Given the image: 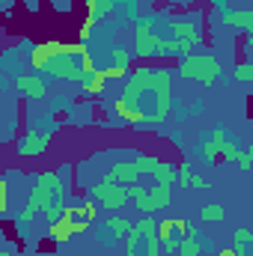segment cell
Returning a JSON list of instances; mask_svg holds the SVG:
<instances>
[{
	"label": "cell",
	"mask_w": 253,
	"mask_h": 256,
	"mask_svg": "<svg viewBox=\"0 0 253 256\" xmlns=\"http://www.w3.org/2000/svg\"><path fill=\"white\" fill-rule=\"evenodd\" d=\"M238 158H242V149H238V143L226 140V143H224V149H220V161H238Z\"/></svg>",
	"instance_id": "cell-22"
},
{
	"label": "cell",
	"mask_w": 253,
	"mask_h": 256,
	"mask_svg": "<svg viewBox=\"0 0 253 256\" xmlns=\"http://www.w3.org/2000/svg\"><path fill=\"white\" fill-rule=\"evenodd\" d=\"M248 54H250V60H253V33L248 36Z\"/></svg>",
	"instance_id": "cell-36"
},
{
	"label": "cell",
	"mask_w": 253,
	"mask_h": 256,
	"mask_svg": "<svg viewBox=\"0 0 253 256\" xmlns=\"http://www.w3.org/2000/svg\"><path fill=\"white\" fill-rule=\"evenodd\" d=\"M86 200H92V202L98 200V202H102L110 214H116V212H122L128 202H131V194H128L126 185H120V182L108 173V176H104V179H102V182L90 191V196H86Z\"/></svg>",
	"instance_id": "cell-5"
},
{
	"label": "cell",
	"mask_w": 253,
	"mask_h": 256,
	"mask_svg": "<svg viewBox=\"0 0 253 256\" xmlns=\"http://www.w3.org/2000/svg\"><path fill=\"white\" fill-rule=\"evenodd\" d=\"M110 176H114V179H116L120 185L131 188V185H137V179H140L143 173H140L137 161H116V164L110 167Z\"/></svg>",
	"instance_id": "cell-11"
},
{
	"label": "cell",
	"mask_w": 253,
	"mask_h": 256,
	"mask_svg": "<svg viewBox=\"0 0 253 256\" xmlns=\"http://www.w3.org/2000/svg\"><path fill=\"white\" fill-rule=\"evenodd\" d=\"M104 74H108V80H128V68H120V66H110V68H104Z\"/></svg>",
	"instance_id": "cell-25"
},
{
	"label": "cell",
	"mask_w": 253,
	"mask_h": 256,
	"mask_svg": "<svg viewBox=\"0 0 253 256\" xmlns=\"http://www.w3.org/2000/svg\"><path fill=\"white\" fill-rule=\"evenodd\" d=\"M84 6H86V18H92V21H104L116 9L114 0H84Z\"/></svg>",
	"instance_id": "cell-15"
},
{
	"label": "cell",
	"mask_w": 253,
	"mask_h": 256,
	"mask_svg": "<svg viewBox=\"0 0 253 256\" xmlns=\"http://www.w3.org/2000/svg\"><path fill=\"white\" fill-rule=\"evenodd\" d=\"M0 256H9V254H0Z\"/></svg>",
	"instance_id": "cell-38"
},
{
	"label": "cell",
	"mask_w": 253,
	"mask_h": 256,
	"mask_svg": "<svg viewBox=\"0 0 253 256\" xmlns=\"http://www.w3.org/2000/svg\"><path fill=\"white\" fill-rule=\"evenodd\" d=\"M72 218L63 214L60 220H54V224H48V238L54 242V244H66V242H72Z\"/></svg>",
	"instance_id": "cell-12"
},
{
	"label": "cell",
	"mask_w": 253,
	"mask_h": 256,
	"mask_svg": "<svg viewBox=\"0 0 253 256\" xmlns=\"http://www.w3.org/2000/svg\"><path fill=\"white\" fill-rule=\"evenodd\" d=\"M176 236H179V238H196V230L190 226V220L176 218Z\"/></svg>",
	"instance_id": "cell-24"
},
{
	"label": "cell",
	"mask_w": 253,
	"mask_h": 256,
	"mask_svg": "<svg viewBox=\"0 0 253 256\" xmlns=\"http://www.w3.org/2000/svg\"><path fill=\"white\" fill-rule=\"evenodd\" d=\"M200 218H202L206 224H220V220L226 218V208H224L220 202H208V206L200 208Z\"/></svg>",
	"instance_id": "cell-17"
},
{
	"label": "cell",
	"mask_w": 253,
	"mask_h": 256,
	"mask_svg": "<svg viewBox=\"0 0 253 256\" xmlns=\"http://www.w3.org/2000/svg\"><path fill=\"white\" fill-rule=\"evenodd\" d=\"M48 146H51V134H45V131H27V134L18 137L15 155L18 158H39Z\"/></svg>",
	"instance_id": "cell-7"
},
{
	"label": "cell",
	"mask_w": 253,
	"mask_h": 256,
	"mask_svg": "<svg viewBox=\"0 0 253 256\" xmlns=\"http://www.w3.org/2000/svg\"><path fill=\"white\" fill-rule=\"evenodd\" d=\"M236 244H253V230H244V226H238L236 230Z\"/></svg>",
	"instance_id": "cell-27"
},
{
	"label": "cell",
	"mask_w": 253,
	"mask_h": 256,
	"mask_svg": "<svg viewBox=\"0 0 253 256\" xmlns=\"http://www.w3.org/2000/svg\"><path fill=\"white\" fill-rule=\"evenodd\" d=\"M90 224H92V220H86V218H72V232H74V236H80V232H86V230H90Z\"/></svg>",
	"instance_id": "cell-30"
},
{
	"label": "cell",
	"mask_w": 253,
	"mask_h": 256,
	"mask_svg": "<svg viewBox=\"0 0 253 256\" xmlns=\"http://www.w3.org/2000/svg\"><path fill=\"white\" fill-rule=\"evenodd\" d=\"M152 27H155V21L146 18V21H140L137 30H134V57H137V60H149V57H155L158 48H161V36H155Z\"/></svg>",
	"instance_id": "cell-6"
},
{
	"label": "cell",
	"mask_w": 253,
	"mask_h": 256,
	"mask_svg": "<svg viewBox=\"0 0 253 256\" xmlns=\"http://www.w3.org/2000/svg\"><path fill=\"white\" fill-rule=\"evenodd\" d=\"M104 226L114 232V236H120V238H126L128 232H131V226H134V220H128L122 214H110L108 220H104Z\"/></svg>",
	"instance_id": "cell-16"
},
{
	"label": "cell",
	"mask_w": 253,
	"mask_h": 256,
	"mask_svg": "<svg viewBox=\"0 0 253 256\" xmlns=\"http://www.w3.org/2000/svg\"><path fill=\"white\" fill-rule=\"evenodd\" d=\"M238 167H242V170H253V146H248V149H242Z\"/></svg>",
	"instance_id": "cell-28"
},
{
	"label": "cell",
	"mask_w": 253,
	"mask_h": 256,
	"mask_svg": "<svg viewBox=\"0 0 253 256\" xmlns=\"http://www.w3.org/2000/svg\"><path fill=\"white\" fill-rule=\"evenodd\" d=\"M9 212V182L3 179L0 182V214H6Z\"/></svg>",
	"instance_id": "cell-26"
},
{
	"label": "cell",
	"mask_w": 253,
	"mask_h": 256,
	"mask_svg": "<svg viewBox=\"0 0 253 256\" xmlns=\"http://www.w3.org/2000/svg\"><path fill=\"white\" fill-rule=\"evenodd\" d=\"M131 202L137 206L140 214H155V212H164L170 202H173V188L170 185H155V188H143V185H131Z\"/></svg>",
	"instance_id": "cell-4"
},
{
	"label": "cell",
	"mask_w": 253,
	"mask_h": 256,
	"mask_svg": "<svg viewBox=\"0 0 253 256\" xmlns=\"http://www.w3.org/2000/svg\"><path fill=\"white\" fill-rule=\"evenodd\" d=\"M161 238H158V220L143 214V220H134L131 232L126 236V256H161Z\"/></svg>",
	"instance_id": "cell-2"
},
{
	"label": "cell",
	"mask_w": 253,
	"mask_h": 256,
	"mask_svg": "<svg viewBox=\"0 0 253 256\" xmlns=\"http://www.w3.org/2000/svg\"><path fill=\"white\" fill-rule=\"evenodd\" d=\"M96 256H108V254H96Z\"/></svg>",
	"instance_id": "cell-37"
},
{
	"label": "cell",
	"mask_w": 253,
	"mask_h": 256,
	"mask_svg": "<svg viewBox=\"0 0 253 256\" xmlns=\"http://www.w3.org/2000/svg\"><path fill=\"white\" fill-rule=\"evenodd\" d=\"M92 27H96V21H92V18H86V21L80 24V33H78V36H80V42H86V39L92 36Z\"/></svg>",
	"instance_id": "cell-31"
},
{
	"label": "cell",
	"mask_w": 253,
	"mask_h": 256,
	"mask_svg": "<svg viewBox=\"0 0 253 256\" xmlns=\"http://www.w3.org/2000/svg\"><path fill=\"white\" fill-rule=\"evenodd\" d=\"M167 30H170L173 39H185V42H194V45L202 42V36H200V24L190 21V18H176V21H170Z\"/></svg>",
	"instance_id": "cell-10"
},
{
	"label": "cell",
	"mask_w": 253,
	"mask_h": 256,
	"mask_svg": "<svg viewBox=\"0 0 253 256\" xmlns=\"http://www.w3.org/2000/svg\"><path fill=\"white\" fill-rule=\"evenodd\" d=\"M36 214H45L48 224L60 220L66 214V202H63V182L57 173H39L33 191L27 196V206L21 208V214L15 218L18 224H30Z\"/></svg>",
	"instance_id": "cell-1"
},
{
	"label": "cell",
	"mask_w": 253,
	"mask_h": 256,
	"mask_svg": "<svg viewBox=\"0 0 253 256\" xmlns=\"http://www.w3.org/2000/svg\"><path fill=\"white\" fill-rule=\"evenodd\" d=\"M15 90L24 96V98H45V92H48V84L39 78V74H21V78H15Z\"/></svg>",
	"instance_id": "cell-8"
},
{
	"label": "cell",
	"mask_w": 253,
	"mask_h": 256,
	"mask_svg": "<svg viewBox=\"0 0 253 256\" xmlns=\"http://www.w3.org/2000/svg\"><path fill=\"white\" fill-rule=\"evenodd\" d=\"M224 143H226V134H224V128H214L206 140H202V146H200V152H202V161L206 164H218L220 161V149H224Z\"/></svg>",
	"instance_id": "cell-9"
},
{
	"label": "cell",
	"mask_w": 253,
	"mask_h": 256,
	"mask_svg": "<svg viewBox=\"0 0 253 256\" xmlns=\"http://www.w3.org/2000/svg\"><path fill=\"white\" fill-rule=\"evenodd\" d=\"M190 188H196V191H206V188H208V179H202V176H194V179H190Z\"/></svg>",
	"instance_id": "cell-33"
},
{
	"label": "cell",
	"mask_w": 253,
	"mask_h": 256,
	"mask_svg": "<svg viewBox=\"0 0 253 256\" xmlns=\"http://www.w3.org/2000/svg\"><path fill=\"white\" fill-rule=\"evenodd\" d=\"M179 74L188 80H200V84H214L224 74V66L212 54H185L179 57Z\"/></svg>",
	"instance_id": "cell-3"
},
{
	"label": "cell",
	"mask_w": 253,
	"mask_h": 256,
	"mask_svg": "<svg viewBox=\"0 0 253 256\" xmlns=\"http://www.w3.org/2000/svg\"><path fill=\"white\" fill-rule=\"evenodd\" d=\"M152 179H155V185H179V164H173V161H161L158 164V170L152 173Z\"/></svg>",
	"instance_id": "cell-14"
},
{
	"label": "cell",
	"mask_w": 253,
	"mask_h": 256,
	"mask_svg": "<svg viewBox=\"0 0 253 256\" xmlns=\"http://www.w3.org/2000/svg\"><path fill=\"white\" fill-rule=\"evenodd\" d=\"M224 24L226 27H238L248 36L253 33V9H238V12H224Z\"/></svg>",
	"instance_id": "cell-13"
},
{
	"label": "cell",
	"mask_w": 253,
	"mask_h": 256,
	"mask_svg": "<svg viewBox=\"0 0 253 256\" xmlns=\"http://www.w3.org/2000/svg\"><path fill=\"white\" fill-rule=\"evenodd\" d=\"M66 108H68V98H63V96H60V98L54 102V110H66Z\"/></svg>",
	"instance_id": "cell-34"
},
{
	"label": "cell",
	"mask_w": 253,
	"mask_h": 256,
	"mask_svg": "<svg viewBox=\"0 0 253 256\" xmlns=\"http://www.w3.org/2000/svg\"><path fill=\"white\" fill-rule=\"evenodd\" d=\"M158 238L167 242V238H176V218H167V220H158ZM182 242V238H179Z\"/></svg>",
	"instance_id": "cell-21"
},
{
	"label": "cell",
	"mask_w": 253,
	"mask_h": 256,
	"mask_svg": "<svg viewBox=\"0 0 253 256\" xmlns=\"http://www.w3.org/2000/svg\"><path fill=\"white\" fill-rule=\"evenodd\" d=\"M190 179H194L190 167H179V185H185V188H190Z\"/></svg>",
	"instance_id": "cell-32"
},
{
	"label": "cell",
	"mask_w": 253,
	"mask_h": 256,
	"mask_svg": "<svg viewBox=\"0 0 253 256\" xmlns=\"http://www.w3.org/2000/svg\"><path fill=\"white\" fill-rule=\"evenodd\" d=\"M218 256H238L236 248H224V250H218Z\"/></svg>",
	"instance_id": "cell-35"
},
{
	"label": "cell",
	"mask_w": 253,
	"mask_h": 256,
	"mask_svg": "<svg viewBox=\"0 0 253 256\" xmlns=\"http://www.w3.org/2000/svg\"><path fill=\"white\" fill-rule=\"evenodd\" d=\"M110 60H114V66H120V68H128V72H131V63H134L137 57H134V51H128V48H116V51L110 54Z\"/></svg>",
	"instance_id": "cell-19"
},
{
	"label": "cell",
	"mask_w": 253,
	"mask_h": 256,
	"mask_svg": "<svg viewBox=\"0 0 253 256\" xmlns=\"http://www.w3.org/2000/svg\"><path fill=\"white\" fill-rule=\"evenodd\" d=\"M134 161H137V167H140V173H143V176H152L164 158H158V155H140V158H134Z\"/></svg>",
	"instance_id": "cell-18"
},
{
	"label": "cell",
	"mask_w": 253,
	"mask_h": 256,
	"mask_svg": "<svg viewBox=\"0 0 253 256\" xmlns=\"http://www.w3.org/2000/svg\"><path fill=\"white\" fill-rule=\"evenodd\" d=\"M78 214H80V218H86V220H96V202H92V200H86V202L78 208Z\"/></svg>",
	"instance_id": "cell-29"
},
{
	"label": "cell",
	"mask_w": 253,
	"mask_h": 256,
	"mask_svg": "<svg viewBox=\"0 0 253 256\" xmlns=\"http://www.w3.org/2000/svg\"><path fill=\"white\" fill-rule=\"evenodd\" d=\"M176 256H202V244H200L196 238H182Z\"/></svg>",
	"instance_id": "cell-20"
},
{
	"label": "cell",
	"mask_w": 253,
	"mask_h": 256,
	"mask_svg": "<svg viewBox=\"0 0 253 256\" xmlns=\"http://www.w3.org/2000/svg\"><path fill=\"white\" fill-rule=\"evenodd\" d=\"M236 80H242V84H253V60L236 66Z\"/></svg>",
	"instance_id": "cell-23"
}]
</instances>
